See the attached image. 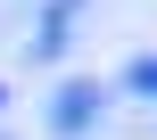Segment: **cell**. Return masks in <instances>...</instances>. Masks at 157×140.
<instances>
[{
	"instance_id": "cell-1",
	"label": "cell",
	"mask_w": 157,
	"mask_h": 140,
	"mask_svg": "<svg viewBox=\"0 0 157 140\" xmlns=\"http://www.w3.org/2000/svg\"><path fill=\"white\" fill-rule=\"evenodd\" d=\"M132 83H141V91H157V66H132Z\"/></svg>"
}]
</instances>
